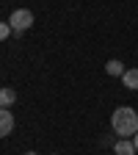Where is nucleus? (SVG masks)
<instances>
[{"mask_svg":"<svg viewBox=\"0 0 138 155\" xmlns=\"http://www.w3.org/2000/svg\"><path fill=\"white\" fill-rule=\"evenodd\" d=\"M8 36H11V25H8V22H0V42L8 39Z\"/></svg>","mask_w":138,"mask_h":155,"instance_id":"obj_8","label":"nucleus"},{"mask_svg":"<svg viewBox=\"0 0 138 155\" xmlns=\"http://www.w3.org/2000/svg\"><path fill=\"white\" fill-rule=\"evenodd\" d=\"M111 127L119 139H130V136L138 133V114L130 105H119L111 116Z\"/></svg>","mask_w":138,"mask_h":155,"instance_id":"obj_1","label":"nucleus"},{"mask_svg":"<svg viewBox=\"0 0 138 155\" xmlns=\"http://www.w3.org/2000/svg\"><path fill=\"white\" fill-rule=\"evenodd\" d=\"M113 152H116V155H135V147H133V141L119 139V141L113 144Z\"/></svg>","mask_w":138,"mask_h":155,"instance_id":"obj_5","label":"nucleus"},{"mask_svg":"<svg viewBox=\"0 0 138 155\" xmlns=\"http://www.w3.org/2000/svg\"><path fill=\"white\" fill-rule=\"evenodd\" d=\"M25 155H36V152H25Z\"/></svg>","mask_w":138,"mask_h":155,"instance_id":"obj_10","label":"nucleus"},{"mask_svg":"<svg viewBox=\"0 0 138 155\" xmlns=\"http://www.w3.org/2000/svg\"><path fill=\"white\" fill-rule=\"evenodd\" d=\"M8 25H11V31L19 36L22 31H28V28L33 25V11H28V8H17V11L11 14V19H8Z\"/></svg>","mask_w":138,"mask_h":155,"instance_id":"obj_2","label":"nucleus"},{"mask_svg":"<svg viewBox=\"0 0 138 155\" xmlns=\"http://www.w3.org/2000/svg\"><path fill=\"white\" fill-rule=\"evenodd\" d=\"M14 100H17V91L14 89H0V108L14 105Z\"/></svg>","mask_w":138,"mask_h":155,"instance_id":"obj_7","label":"nucleus"},{"mask_svg":"<svg viewBox=\"0 0 138 155\" xmlns=\"http://www.w3.org/2000/svg\"><path fill=\"white\" fill-rule=\"evenodd\" d=\"M14 130V114L8 108H0V139Z\"/></svg>","mask_w":138,"mask_h":155,"instance_id":"obj_3","label":"nucleus"},{"mask_svg":"<svg viewBox=\"0 0 138 155\" xmlns=\"http://www.w3.org/2000/svg\"><path fill=\"white\" fill-rule=\"evenodd\" d=\"M105 72H108V75H113V78H122L127 69H124V64L119 61V58H111V61L105 64Z\"/></svg>","mask_w":138,"mask_h":155,"instance_id":"obj_4","label":"nucleus"},{"mask_svg":"<svg viewBox=\"0 0 138 155\" xmlns=\"http://www.w3.org/2000/svg\"><path fill=\"white\" fill-rule=\"evenodd\" d=\"M133 147H135V152H138V133L133 136Z\"/></svg>","mask_w":138,"mask_h":155,"instance_id":"obj_9","label":"nucleus"},{"mask_svg":"<svg viewBox=\"0 0 138 155\" xmlns=\"http://www.w3.org/2000/svg\"><path fill=\"white\" fill-rule=\"evenodd\" d=\"M122 81H124V86H127L130 91H135V89H138V69H127V72L122 75Z\"/></svg>","mask_w":138,"mask_h":155,"instance_id":"obj_6","label":"nucleus"}]
</instances>
